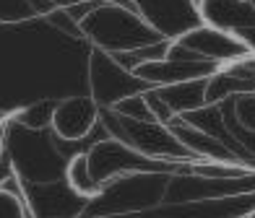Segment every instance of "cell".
<instances>
[{
    "label": "cell",
    "mask_w": 255,
    "mask_h": 218,
    "mask_svg": "<svg viewBox=\"0 0 255 218\" xmlns=\"http://www.w3.org/2000/svg\"><path fill=\"white\" fill-rule=\"evenodd\" d=\"M99 120H102V107L94 101V96H65L57 99L50 130L55 133L57 141L78 143L97 128Z\"/></svg>",
    "instance_id": "52a82bcc"
},
{
    "label": "cell",
    "mask_w": 255,
    "mask_h": 218,
    "mask_svg": "<svg viewBox=\"0 0 255 218\" xmlns=\"http://www.w3.org/2000/svg\"><path fill=\"white\" fill-rule=\"evenodd\" d=\"M172 42L180 44L185 52L201 57V60L219 63V65H232L255 55V50L242 37L224 29H216V26H208V24H198L188 31H182Z\"/></svg>",
    "instance_id": "8992f818"
},
{
    "label": "cell",
    "mask_w": 255,
    "mask_h": 218,
    "mask_svg": "<svg viewBox=\"0 0 255 218\" xmlns=\"http://www.w3.org/2000/svg\"><path fill=\"white\" fill-rule=\"evenodd\" d=\"M57 10L55 0H0V24H26Z\"/></svg>",
    "instance_id": "9c48e42d"
},
{
    "label": "cell",
    "mask_w": 255,
    "mask_h": 218,
    "mask_svg": "<svg viewBox=\"0 0 255 218\" xmlns=\"http://www.w3.org/2000/svg\"><path fill=\"white\" fill-rule=\"evenodd\" d=\"M195 8L201 24L232 31L253 47L250 37L255 34V0H198Z\"/></svg>",
    "instance_id": "ba28073f"
},
{
    "label": "cell",
    "mask_w": 255,
    "mask_h": 218,
    "mask_svg": "<svg viewBox=\"0 0 255 218\" xmlns=\"http://www.w3.org/2000/svg\"><path fill=\"white\" fill-rule=\"evenodd\" d=\"M86 71H89V91H91L89 96H94V101L102 109H110L115 104H120L123 99L143 94V91L151 88L133 73V68H125L120 57L104 52L99 47H91Z\"/></svg>",
    "instance_id": "277c9868"
},
{
    "label": "cell",
    "mask_w": 255,
    "mask_h": 218,
    "mask_svg": "<svg viewBox=\"0 0 255 218\" xmlns=\"http://www.w3.org/2000/svg\"><path fill=\"white\" fill-rule=\"evenodd\" d=\"M245 216H248V213H245ZM245 216H237V218H245Z\"/></svg>",
    "instance_id": "5bb4252c"
},
{
    "label": "cell",
    "mask_w": 255,
    "mask_h": 218,
    "mask_svg": "<svg viewBox=\"0 0 255 218\" xmlns=\"http://www.w3.org/2000/svg\"><path fill=\"white\" fill-rule=\"evenodd\" d=\"M55 104L57 101H52V99H42V101H34V104H26L16 112H10V122L18 125V128H26V130H47L52 125Z\"/></svg>",
    "instance_id": "7c38bea8"
},
{
    "label": "cell",
    "mask_w": 255,
    "mask_h": 218,
    "mask_svg": "<svg viewBox=\"0 0 255 218\" xmlns=\"http://www.w3.org/2000/svg\"><path fill=\"white\" fill-rule=\"evenodd\" d=\"M222 68L224 65L201 60V57L185 52L180 44L169 42L164 50V57L135 63L133 73L148 86H177V83H190V81H206V78H211Z\"/></svg>",
    "instance_id": "5b68a950"
},
{
    "label": "cell",
    "mask_w": 255,
    "mask_h": 218,
    "mask_svg": "<svg viewBox=\"0 0 255 218\" xmlns=\"http://www.w3.org/2000/svg\"><path fill=\"white\" fill-rule=\"evenodd\" d=\"M21 130H24L21 141H16L8 133V128L3 138V143H10L8 148H10V161H13L16 177L31 182V185H50V182L63 179L71 158L63 156L57 143L44 135V130H26V128Z\"/></svg>",
    "instance_id": "3957f363"
},
{
    "label": "cell",
    "mask_w": 255,
    "mask_h": 218,
    "mask_svg": "<svg viewBox=\"0 0 255 218\" xmlns=\"http://www.w3.org/2000/svg\"><path fill=\"white\" fill-rule=\"evenodd\" d=\"M107 128L110 138L125 143L128 148L143 153L148 158L156 161H175V164H193V161H203L198 158L180 138L175 135V130L164 122L156 120H133L125 114L115 112V109H102V120Z\"/></svg>",
    "instance_id": "7a4b0ae2"
},
{
    "label": "cell",
    "mask_w": 255,
    "mask_h": 218,
    "mask_svg": "<svg viewBox=\"0 0 255 218\" xmlns=\"http://www.w3.org/2000/svg\"><path fill=\"white\" fill-rule=\"evenodd\" d=\"M65 182L68 187H71L78 198L84 200H94L104 192L102 185H97L94 177H91V169H89V153H76L71 156V161H68V169H65Z\"/></svg>",
    "instance_id": "30bf717a"
},
{
    "label": "cell",
    "mask_w": 255,
    "mask_h": 218,
    "mask_svg": "<svg viewBox=\"0 0 255 218\" xmlns=\"http://www.w3.org/2000/svg\"><path fill=\"white\" fill-rule=\"evenodd\" d=\"M89 10L78 18V34L91 47L110 55L138 52L164 42L161 34L148 21L135 3H112V0H84Z\"/></svg>",
    "instance_id": "6da1fadb"
},
{
    "label": "cell",
    "mask_w": 255,
    "mask_h": 218,
    "mask_svg": "<svg viewBox=\"0 0 255 218\" xmlns=\"http://www.w3.org/2000/svg\"><path fill=\"white\" fill-rule=\"evenodd\" d=\"M8 120H10V114L0 112V153H3V138H5V128H8Z\"/></svg>",
    "instance_id": "4fadbf2b"
},
{
    "label": "cell",
    "mask_w": 255,
    "mask_h": 218,
    "mask_svg": "<svg viewBox=\"0 0 255 218\" xmlns=\"http://www.w3.org/2000/svg\"><path fill=\"white\" fill-rule=\"evenodd\" d=\"M18 177H8L0 182V218H34L24 187Z\"/></svg>",
    "instance_id": "8fae6325"
}]
</instances>
